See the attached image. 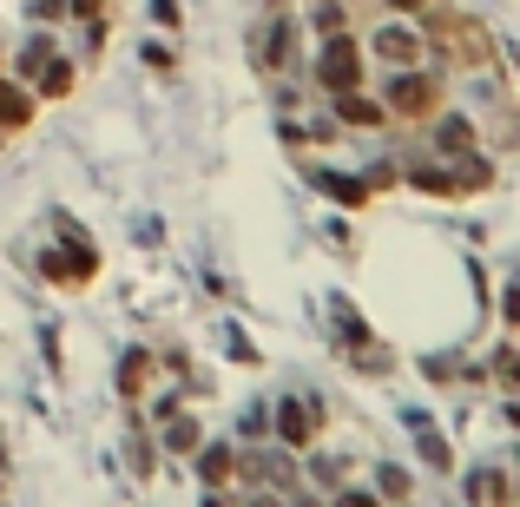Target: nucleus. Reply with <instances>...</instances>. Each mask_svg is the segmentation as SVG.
Wrapping results in <instances>:
<instances>
[{
	"mask_svg": "<svg viewBox=\"0 0 520 507\" xmlns=\"http://www.w3.org/2000/svg\"><path fill=\"white\" fill-rule=\"evenodd\" d=\"M152 14L158 20H178V0H152Z\"/></svg>",
	"mask_w": 520,
	"mask_h": 507,
	"instance_id": "12",
	"label": "nucleus"
},
{
	"mask_svg": "<svg viewBox=\"0 0 520 507\" xmlns=\"http://www.w3.org/2000/svg\"><path fill=\"white\" fill-rule=\"evenodd\" d=\"M369 53H376V60H389V66H415V60L428 53V40L409 27V20H395V14H389L376 33H369Z\"/></svg>",
	"mask_w": 520,
	"mask_h": 507,
	"instance_id": "3",
	"label": "nucleus"
},
{
	"mask_svg": "<svg viewBox=\"0 0 520 507\" xmlns=\"http://www.w3.org/2000/svg\"><path fill=\"white\" fill-rule=\"evenodd\" d=\"M343 507H376V501H369V494H349V501Z\"/></svg>",
	"mask_w": 520,
	"mask_h": 507,
	"instance_id": "13",
	"label": "nucleus"
},
{
	"mask_svg": "<svg viewBox=\"0 0 520 507\" xmlns=\"http://www.w3.org/2000/svg\"><path fill=\"white\" fill-rule=\"evenodd\" d=\"M27 119H33V99L20 93V86H7V80H0V132L27 126Z\"/></svg>",
	"mask_w": 520,
	"mask_h": 507,
	"instance_id": "6",
	"label": "nucleus"
},
{
	"mask_svg": "<svg viewBox=\"0 0 520 507\" xmlns=\"http://www.w3.org/2000/svg\"><path fill=\"white\" fill-rule=\"evenodd\" d=\"M323 185H330L343 205H363V198H369V185H356V178H323Z\"/></svg>",
	"mask_w": 520,
	"mask_h": 507,
	"instance_id": "8",
	"label": "nucleus"
},
{
	"mask_svg": "<svg viewBox=\"0 0 520 507\" xmlns=\"http://www.w3.org/2000/svg\"><path fill=\"white\" fill-rule=\"evenodd\" d=\"M330 99H336V119H343V126H382V119H389L382 99H369L363 86H356V93H330Z\"/></svg>",
	"mask_w": 520,
	"mask_h": 507,
	"instance_id": "5",
	"label": "nucleus"
},
{
	"mask_svg": "<svg viewBox=\"0 0 520 507\" xmlns=\"http://www.w3.org/2000/svg\"><path fill=\"white\" fill-rule=\"evenodd\" d=\"M435 99H442V86L428 73H415V66H395V80L382 86V112H395V119H428Z\"/></svg>",
	"mask_w": 520,
	"mask_h": 507,
	"instance_id": "2",
	"label": "nucleus"
},
{
	"mask_svg": "<svg viewBox=\"0 0 520 507\" xmlns=\"http://www.w3.org/2000/svg\"><path fill=\"white\" fill-rule=\"evenodd\" d=\"M66 14L73 20H106V0H66Z\"/></svg>",
	"mask_w": 520,
	"mask_h": 507,
	"instance_id": "9",
	"label": "nucleus"
},
{
	"mask_svg": "<svg viewBox=\"0 0 520 507\" xmlns=\"http://www.w3.org/2000/svg\"><path fill=\"white\" fill-rule=\"evenodd\" d=\"M435 139H442L448 152H468V145H474V126H468V119H442V132H435Z\"/></svg>",
	"mask_w": 520,
	"mask_h": 507,
	"instance_id": "7",
	"label": "nucleus"
},
{
	"mask_svg": "<svg viewBox=\"0 0 520 507\" xmlns=\"http://www.w3.org/2000/svg\"><path fill=\"white\" fill-rule=\"evenodd\" d=\"M310 73H316V86H323V93H356V86H363V40L330 33V40H323V53L310 60Z\"/></svg>",
	"mask_w": 520,
	"mask_h": 507,
	"instance_id": "1",
	"label": "nucleus"
},
{
	"mask_svg": "<svg viewBox=\"0 0 520 507\" xmlns=\"http://www.w3.org/2000/svg\"><path fill=\"white\" fill-rule=\"evenodd\" d=\"M395 20H415V14H428V0H382Z\"/></svg>",
	"mask_w": 520,
	"mask_h": 507,
	"instance_id": "10",
	"label": "nucleus"
},
{
	"mask_svg": "<svg viewBox=\"0 0 520 507\" xmlns=\"http://www.w3.org/2000/svg\"><path fill=\"white\" fill-rule=\"evenodd\" d=\"M33 20H47V27H53V20H66V0H33Z\"/></svg>",
	"mask_w": 520,
	"mask_h": 507,
	"instance_id": "11",
	"label": "nucleus"
},
{
	"mask_svg": "<svg viewBox=\"0 0 520 507\" xmlns=\"http://www.w3.org/2000/svg\"><path fill=\"white\" fill-rule=\"evenodd\" d=\"M257 60H264L270 73L297 60V20H290V14H270V20H264V40H257Z\"/></svg>",
	"mask_w": 520,
	"mask_h": 507,
	"instance_id": "4",
	"label": "nucleus"
}]
</instances>
